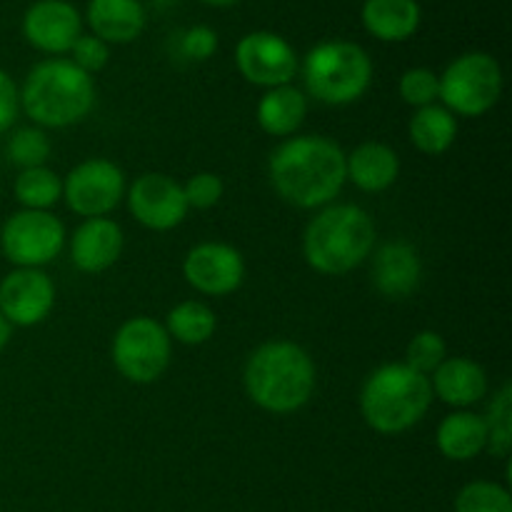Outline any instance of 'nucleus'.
<instances>
[{
  "label": "nucleus",
  "instance_id": "obj_1",
  "mask_svg": "<svg viewBox=\"0 0 512 512\" xmlns=\"http://www.w3.org/2000/svg\"><path fill=\"white\" fill-rule=\"evenodd\" d=\"M345 150L325 135H293L273 150L270 185L288 205L320 210L345 188Z\"/></svg>",
  "mask_w": 512,
  "mask_h": 512
},
{
  "label": "nucleus",
  "instance_id": "obj_2",
  "mask_svg": "<svg viewBox=\"0 0 512 512\" xmlns=\"http://www.w3.org/2000/svg\"><path fill=\"white\" fill-rule=\"evenodd\" d=\"M243 385L248 398L265 413H298L315 393V363L303 345L270 340L248 355Z\"/></svg>",
  "mask_w": 512,
  "mask_h": 512
},
{
  "label": "nucleus",
  "instance_id": "obj_3",
  "mask_svg": "<svg viewBox=\"0 0 512 512\" xmlns=\"http://www.w3.org/2000/svg\"><path fill=\"white\" fill-rule=\"evenodd\" d=\"M373 248L375 223L360 205L330 203L305 225L303 258L320 275H348L373 255Z\"/></svg>",
  "mask_w": 512,
  "mask_h": 512
},
{
  "label": "nucleus",
  "instance_id": "obj_4",
  "mask_svg": "<svg viewBox=\"0 0 512 512\" xmlns=\"http://www.w3.org/2000/svg\"><path fill=\"white\" fill-rule=\"evenodd\" d=\"M20 108L38 128H70L93 113V75L83 73L73 60H40L25 75L20 88Z\"/></svg>",
  "mask_w": 512,
  "mask_h": 512
},
{
  "label": "nucleus",
  "instance_id": "obj_5",
  "mask_svg": "<svg viewBox=\"0 0 512 512\" xmlns=\"http://www.w3.org/2000/svg\"><path fill=\"white\" fill-rule=\"evenodd\" d=\"M433 405L430 378L405 363H385L365 378L360 415L380 435H400L415 428Z\"/></svg>",
  "mask_w": 512,
  "mask_h": 512
},
{
  "label": "nucleus",
  "instance_id": "obj_6",
  "mask_svg": "<svg viewBox=\"0 0 512 512\" xmlns=\"http://www.w3.org/2000/svg\"><path fill=\"white\" fill-rule=\"evenodd\" d=\"M303 83L310 98L323 105L358 103L373 83V60L353 40H323L305 55Z\"/></svg>",
  "mask_w": 512,
  "mask_h": 512
},
{
  "label": "nucleus",
  "instance_id": "obj_7",
  "mask_svg": "<svg viewBox=\"0 0 512 512\" xmlns=\"http://www.w3.org/2000/svg\"><path fill=\"white\" fill-rule=\"evenodd\" d=\"M440 80V100L455 118H480L498 105L503 95V68L483 50L458 55Z\"/></svg>",
  "mask_w": 512,
  "mask_h": 512
},
{
  "label": "nucleus",
  "instance_id": "obj_8",
  "mask_svg": "<svg viewBox=\"0 0 512 512\" xmlns=\"http://www.w3.org/2000/svg\"><path fill=\"white\" fill-rule=\"evenodd\" d=\"M110 358L128 383L150 385L163 378L170 368L173 340L163 323L148 315H135L115 330Z\"/></svg>",
  "mask_w": 512,
  "mask_h": 512
},
{
  "label": "nucleus",
  "instance_id": "obj_9",
  "mask_svg": "<svg viewBox=\"0 0 512 512\" xmlns=\"http://www.w3.org/2000/svg\"><path fill=\"white\" fill-rule=\"evenodd\" d=\"M65 225L50 210H18L0 228V253L15 268L50 265L65 248Z\"/></svg>",
  "mask_w": 512,
  "mask_h": 512
},
{
  "label": "nucleus",
  "instance_id": "obj_10",
  "mask_svg": "<svg viewBox=\"0 0 512 512\" xmlns=\"http://www.w3.org/2000/svg\"><path fill=\"white\" fill-rule=\"evenodd\" d=\"M128 193L125 173L108 158H90L63 178V200L80 218H108Z\"/></svg>",
  "mask_w": 512,
  "mask_h": 512
},
{
  "label": "nucleus",
  "instance_id": "obj_11",
  "mask_svg": "<svg viewBox=\"0 0 512 512\" xmlns=\"http://www.w3.org/2000/svg\"><path fill=\"white\" fill-rule=\"evenodd\" d=\"M235 65L248 83L265 90L290 85L300 68L293 45L270 30H253L243 35L235 45Z\"/></svg>",
  "mask_w": 512,
  "mask_h": 512
},
{
  "label": "nucleus",
  "instance_id": "obj_12",
  "mask_svg": "<svg viewBox=\"0 0 512 512\" xmlns=\"http://www.w3.org/2000/svg\"><path fill=\"white\" fill-rule=\"evenodd\" d=\"M128 210L143 228L168 233L188 218L183 185L165 173H143L125 193Z\"/></svg>",
  "mask_w": 512,
  "mask_h": 512
},
{
  "label": "nucleus",
  "instance_id": "obj_13",
  "mask_svg": "<svg viewBox=\"0 0 512 512\" xmlns=\"http://www.w3.org/2000/svg\"><path fill=\"white\" fill-rule=\"evenodd\" d=\"M185 283L200 295L223 298L235 293L245 280V258L238 248L218 240L198 243L183 260Z\"/></svg>",
  "mask_w": 512,
  "mask_h": 512
},
{
  "label": "nucleus",
  "instance_id": "obj_14",
  "mask_svg": "<svg viewBox=\"0 0 512 512\" xmlns=\"http://www.w3.org/2000/svg\"><path fill=\"white\" fill-rule=\"evenodd\" d=\"M55 308V285L45 270L15 268L0 280V315L13 328H33Z\"/></svg>",
  "mask_w": 512,
  "mask_h": 512
},
{
  "label": "nucleus",
  "instance_id": "obj_15",
  "mask_svg": "<svg viewBox=\"0 0 512 512\" xmlns=\"http://www.w3.org/2000/svg\"><path fill=\"white\" fill-rule=\"evenodd\" d=\"M23 38L48 55L70 53L83 35V18L68 0H35L23 15Z\"/></svg>",
  "mask_w": 512,
  "mask_h": 512
},
{
  "label": "nucleus",
  "instance_id": "obj_16",
  "mask_svg": "<svg viewBox=\"0 0 512 512\" xmlns=\"http://www.w3.org/2000/svg\"><path fill=\"white\" fill-rule=\"evenodd\" d=\"M125 248V235L115 220L90 218L75 228L70 238V260L80 273L98 275L113 268Z\"/></svg>",
  "mask_w": 512,
  "mask_h": 512
},
{
  "label": "nucleus",
  "instance_id": "obj_17",
  "mask_svg": "<svg viewBox=\"0 0 512 512\" xmlns=\"http://www.w3.org/2000/svg\"><path fill=\"white\" fill-rule=\"evenodd\" d=\"M375 290L388 300H405L420 288L423 280V260L418 250L405 240H393L375 250L373 270H370Z\"/></svg>",
  "mask_w": 512,
  "mask_h": 512
},
{
  "label": "nucleus",
  "instance_id": "obj_18",
  "mask_svg": "<svg viewBox=\"0 0 512 512\" xmlns=\"http://www.w3.org/2000/svg\"><path fill=\"white\" fill-rule=\"evenodd\" d=\"M433 398H440L455 410H468L488 395V373L473 358H445L440 368L430 375Z\"/></svg>",
  "mask_w": 512,
  "mask_h": 512
},
{
  "label": "nucleus",
  "instance_id": "obj_19",
  "mask_svg": "<svg viewBox=\"0 0 512 512\" xmlns=\"http://www.w3.org/2000/svg\"><path fill=\"white\" fill-rule=\"evenodd\" d=\"M85 20L95 38L108 45H125L143 35L148 13L140 0H90Z\"/></svg>",
  "mask_w": 512,
  "mask_h": 512
},
{
  "label": "nucleus",
  "instance_id": "obj_20",
  "mask_svg": "<svg viewBox=\"0 0 512 512\" xmlns=\"http://www.w3.org/2000/svg\"><path fill=\"white\" fill-rule=\"evenodd\" d=\"M400 158L390 145L368 140L345 155V178L363 193H383L398 180Z\"/></svg>",
  "mask_w": 512,
  "mask_h": 512
},
{
  "label": "nucleus",
  "instance_id": "obj_21",
  "mask_svg": "<svg viewBox=\"0 0 512 512\" xmlns=\"http://www.w3.org/2000/svg\"><path fill=\"white\" fill-rule=\"evenodd\" d=\"M360 20L380 43H403L418 33L423 10L418 0H365Z\"/></svg>",
  "mask_w": 512,
  "mask_h": 512
},
{
  "label": "nucleus",
  "instance_id": "obj_22",
  "mask_svg": "<svg viewBox=\"0 0 512 512\" xmlns=\"http://www.w3.org/2000/svg\"><path fill=\"white\" fill-rule=\"evenodd\" d=\"M435 443L443 458L453 463H468L488 450V425L483 415L470 413V410H453L440 420Z\"/></svg>",
  "mask_w": 512,
  "mask_h": 512
},
{
  "label": "nucleus",
  "instance_id": "obj_23",
  "mask_svg": "<svg viewBox=\"0 0 512 512\" xmlns=\"http://www.w3.org/2000/svg\"><path fill=\"white\" fill-rule=\"evenodd\" d=\"M305 115H308V95L295 85L265 90L255 110L260 130L273 138H290L298 133L300 125L305 123Z\"/></svg>",
  "mask_w": 512,
  "mask_h": 512
},
{
  "label": "nucleus",
  "instance_id": "obj_24",
  "mask_svg": "<svg viewBox=\"0 0 512 512\" xmlns=\"http://www.w3.org/2000/svg\"><path fill=\"white\" fill-rule=\"evenodd\" d=\"M408 138L420 153L443 155L453 148L458 138V118L443 105H428L418 108L408 123Z\"/></svg>",
  "mask_w": 512,
  "mask_h": 512
},
{
  "label": "nucleus",
  "instance_id": "obj_25",
  "mask_svg": "<svg viewBox=\"0 0 512 512\" xmlns=\"http://www.w3.org/2000/svg\"><path fill=\"white\" fill-rule=\"evenodd\" d=\"M165 330H168L170 340L180 345H203L218 330V318L210 305L200 303V300H185L170 310L165 318Z\"/></svg>",
  "mask_w": 512,
  "mask_h": 512
},
{
  "label": "nucleus",
  "instance_id": "obj_26",
  "mask_svg": "<svg viewBox=\"0 0 512 512\" xmlns=\"http://www.w3.org/2000/svg\"><path fill=\"white\" fill-rule=\"evenodd\" d=\"M13 195L23 210H50L63 200V178L45 165L20 170Z\"/></svg>",
  "mask_w": 512,
  "mask_h": 512
},
{
  "label": "nucleus",
  "instance_id": "obj_27",
  "mask_svg": "<svg viewBox=\"0 0 512 512\" xmlns=\"http://www.w3.org/2000/svg\"><path fill=\"white\" fill-rule=\"evenodd\" d=\"M50 153H53V143H50L48 133L38 125L18 128L5 143V155L20 170L40 168V165L48 163Z\"/></svg>",
  "mask_w": 512,
  "mask_h": 512
},
{
  "label": "nucleus",
  "instance_id": "obj_28",
  "mask_svg": "<svg viewBox=\"0 0 512 512\" xmlns=\"http://www.w3.org/2000/svg\"><path fill=\"white\" fill-rule=\"evenodd\" d=\"M488 425V453L495 458H510L512 450V388L505 383L498 393L493 395L488 415H483Z\"/></svg>",
  "mask_w": 512,
  "mask_h": 512
},
{
  "label": "nucleus",
  "instance_id": "obj_29",
  "mask_svg": "<svg viewBox=\"0 0 512 512\" xmlns=\"http://www.w3.org/2000/svg\"><path fill=\"white\" fill-rule=\"evenodd\" d=\"M455 512H512V495L500 483L473 480L455 495Z\"/></svg>",
  "mask_w": 512,
  "mask_h": 512
},
{
  "label": "nucleus",
  "instance_id": "obj_30",
  "mask_svg": "<svg viewBox=\"0 0 512 512\" xmlns=\"http://www.w3.org/2000/svg\"><path fill=\"white\" fill-rule=\"evenodd\" d=\"M445 358H448V345H445L443 335L435 330H420L405 348V365L425 378H430Z\"/></svg>",
  "mask_w": 512,
  "mask_h": 512
},
{
  "label": "nucleus",
  "instance_id": "obj_31",
  "mask_svg": "<svg viewBox=\"0 0 512 512\" xmlns=\"http://www.w3.org/2000/svg\"><path fill=\"white\" fill-rule=\"evenodd\" d=\"M398 93L405 105L413 108H428L440 100V80L438 73L430 68H410L400 75Z\"/></svg>",
  "mask_w": 512,
  "mask_h": 512
},
{
  "label": "nucleus",
  "instance_id": "obj_32",
  "mask_svg": "<svg viewBox=\"0 0 512 512\" xmlns=\"http://www.w3.org/2000/svg\"><path fill=\"white\" fill-rule=\"evenodd\" d=\"M183 193L188 200V208L210 210L223 200L225 183L215 173H195L183 183Z\"/></svg>",
  "mask_w": 512,
  "mask_h": 512
},
{
  "label": "nucleus",
  "instance_id": "obj_33",
  "mask_svg": "<svg viewBox=\"0 0 512 512\" xmlns=\"http://www.w3.org/2000/svg\"><path fill=\"white\" fill-rule=\"evenodd\" d=\"M70 55H73L70 60H73L83 73L93 75V73H100V70L108 65L110 45L105 43V40L95 38L93 33L80 35V38L75 40L73 48H70Z\"/></svg>",
  "mask_w": 512,
  "mask_h": 512
},
{
  "label": "nucleus",
  "instance_id": "obj_34",
  "mask_svg": "<svg viewBox=\"0 0 512 512\" xmlns=\"http://www.w3.org/2000/svg\"><path fill=\"white\" fill-rule=\"evenodd\" d=\"M178 48L185 60L203 63V60L213 58L218 53V33L213 28H208V25H193V28H188L180 35Z\"/></svg>",
  "mask_w": 512,
  "mask_h": 512
},
{
  "label": "nucleus",
  "instance_id": "obj_35",
  "mask_svg": "<svg viewBox=\"0 0 512 512\" xmlns=\"http://www.w3.org/2000/svg\"><path fill=\"white\" fill-rule=\"evenodd\" d=\"M20 113V88L10 73L0 68V135L8 133Z\"/></svg>",
  "mask_w": 512,
  "mask_h": 512
},
{
  "label": "nucleus",
  "instance_id": "obj_36",
  "mask_svg": "<svg viewBox=\"0 0 512 512\" xmlns=\"http://www.w3.org/2000/svg\"><path fill=\"white\" fill-rule=\"evenodd\" d=\"M10 338H13V325H10L8 320H5L3 315H0V353H3V350L8 348Z\"/></svg>",
  "mask_w": 512,
  "mask_h": 512
},
{
  "label": "nucleus",
  "instance_id": "obj_37",
  "mask_svg": "<svg viewBox=\"0 0 512 512\" xmlns=\"http://www.w3.org/2000/svg\"><path fill=\"white\" fill-rule=\"evenodd\" d=\"M203 3L213 5V8H230V5H238L240 0H203Z\"/></svg>",
  "mask_w": 512,
  "mask_h": 512
}]
</instances>
